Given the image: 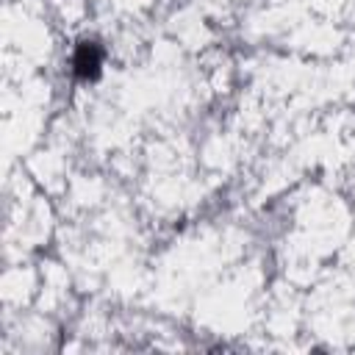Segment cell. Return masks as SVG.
I'll list each match as a JSON object with an SVG mask.
<instances>
[{"instance_id": "1", "label": "cell", "mask_w": 355, "mask_h": 355, "mask_svg": "<svg viewBox=\"0 0 355 355\" xmlns=\"http://www.w3.org/2000/svg\"><path fill=\"white\" fill-rule=\"evenodd\" d=\"M100 67H103V50H100V44L97 42H89V39L80 42L75 47V55H72L75 75L83 78V80H92V78L100 75Z\"/></svg>"}]
</instances>
